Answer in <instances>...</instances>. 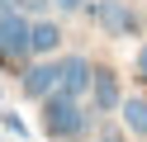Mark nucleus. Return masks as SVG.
<instances>
[{
    "mask_svg": "<svg viewBox=\"0 0 147 142\" xmlns=\"http://www.w3.org/2000/svg\"><path fill=\"white\" fill-rule=\"evenodd\" d=\"M0 123H5V128H10V133H14V137H24V133H29V123H24V118H19V114H10V109L0 114Z\"/></svg>",
    "mask_w": 147,
    "mask_h": 142,
    "instance_id": "9",
    "label": "nucleus"
},
{
    "mask_svg": "<svg viewBox=\"0 0 147 142\" xmlns=\"http://www.w3.org/2000/svg\"><path fill=\"white\" fill-rule=\"evenodd\" d=\"M29 52V19L19 9L0 14V57H24Z\"/></svg>",
    "mask_w": 147,
    "mask_h": 142,
    "instance_id": "2",
    "label": "nucleus"
},
{
    "mask_svg": "<svg viewBox=\"0 0 147 142\" xmlns=\"http://www.w3.org/2000/svg\"><path fill=\"white\" fill-rule=\"evenodd\" d=\"M100 142H119V137H100Z\"/></svg>",
    "mask_w": 147,
    "mask_h": 142,
    "instance_id": "13",
    "label": "nucleus"
},
{
    "mask_svg": "<svg viewBox=\"0 0 147 142\" xmlns=\"http://www.w3.org/2000/svg\"><path fill=\"white\" fill-rule=\"evenodd\" d=\"M138 76L147 81V43H142V52H138Z\"/></svg>",
    "mask_w": 147,
    "mask_h": 142,
    "instance_id": "10",
    "label": "nucleus"
},
{
    "mask_svg": "<svg viewBox=\"0 0 147 142\" xmlns=\"http://www.w3.org/2000/svg\"><path fill=\"white\" fill-rule=\"evenodd\" d=\"M57 81H62V66L57 62H38L24 71V95L29 100H48V95H57Z\"/></svg>",
    "mask_w": 147,
    "mask_h": 142,
    "instance_id": "3",
    "label": "nucleus"
},
{
    "mask_svg": "<svg viewBox=\"0 0 147 142\" xmlns=\"http://www.w3.org/2000/svg\"><path fill=\"white\" fill-rule=\"evenodd\" d=\"M10 9H19V0H0V14H10Z\"/></svg>",
    "mask_w": 147,
    "mask_h": 142,
    "instance_id": "12",
    "label": "nucleus"
},
{
    "mask_svg": "<svg viewBox=\"0 0 147 142\" xmlns=\"http://www.w3.org/2000/svg\"><path fill=\"white\" fill-rule=\"evenodd\" d=\"M90 90H95V109L100 114H109L114 104H123V100H119V76L114 71H95V76H90Z\"/></svg>",
    "mask_w": 147,
    "mask_h": 142,
    "instance_id": "7",
    "label": "nucleus"
},
{
    "mask_svg": "<svg viewBox=\"0 0 147 142\" xmlns=\"http://www.w3.org/2000/svg\"><path fill=\"white\" fill-rule=\"evenodd\" d=\"M57 47H62V28L52 24V19H38V24H29V52L48 57V52H57Z\"/></svg>",
    "mask_w": 147,
    "mask_h": 142,
    "instance_id": "6",
    "label": "nucleus"
},
{
    "mask_svg": "<svg viewBox=\"0 0 147 142\" xmlns=\"http://www.w3.org/2000/svg\"><path fill=\"white\" fill-rule=\"evenodd\" d=\"M57 9H81V0H52Z\"/></svg>",
    "mask_w": 147,
    "mask_h": 142,
    "instance_id": "11",
    "label": "nucleus"
},
{
    "mask_svg": "<svg viewBox=\"0 0 147 142\" xmlns=\"http://www.w3.org/2000/svg\"><path fill=\"white\" fill-rule=\"evenodd\" d=\"M90 76H95V66L76 52V57H67V62H62V81H57V90L71 95V100H81V95L90 90Z\"/></svg>",
    "mask_w": 147,
    "mask_h": 142,
    "instance_id": "4",
    "label": "nucleus"
},
{
    "mask_svg": "<svg viewBox=\"0 0 147 142\" xmlns=\"http://www.w3.org/2000/svg\"><path fill=\"white\" fill-rule=\"evenodd\" d=\"M123 123L138 133V137H147V100H138V95L123 100Z\"/></svg>",
    "mask_w": 147,
    "mask_h": 142,
    "instance_id": "8",
    "label": "nucleus"
},
{
    "mask_svg": "<svg viewBox=\"0 0 147 142\" xmlns=\"http://www.w3.org/2000/svg\"><path fill=\"white\" fill-rule=\"evenodd\" d=\"M43 128L52 133V137H81V133L90 128V114L81 109V100H71V95H48L43 100Z\"/></svg>",
    "mask_w": 147,
    "mask_h": 142,
    "instance_id": "1",
    "label": "nucleus"
},
{
    "mask_svg": "<svg viewBox=\"0 0 147 142\" xmlns=\"http://www.w3.org/2000/svg\"><path fill=\"white\" fill-rule=\"evenodd\" d=\"M95 19H100V28H105V33H133V9L123 5V0H100L95 5Z\"/></svg>",
    "mask_w": 147,
    "mask_h": 142,
    "instance_id": "5",
    "label": "nucleus"
}]
</instances>
